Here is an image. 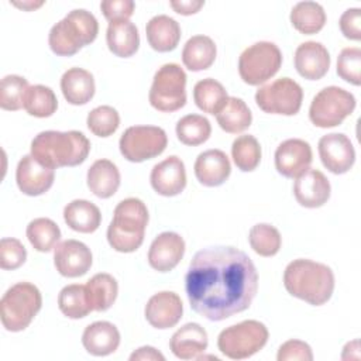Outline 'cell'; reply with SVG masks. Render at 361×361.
Returning a JSON list of instances; mask_svg holds the SVG:
<instances>
[{
    "mask_svg": "<svg viewBox=\"0 0 361 361\" xmlns=\"http://www.w3.org/2000/svg\"><path fill=\"white\" fill-rule=\"evenodd\" d=\"M30 87L25 78L7 75L0 83V107L8 111H17L24 107V96Z\"/></svg>",
    "mask_w": 361,
    "mask_h": 361,
    "instance_id": "41",
    "label": "cell"
},
{
    "mask_svg": "<svg viewBox=\"0 0 361 361\" xmlns=\"http://www.w3.org/2000/svg\"><path fill=\"white\" fill-rule=\"evenodd\" d=\"M90 248L78 240H65L54 248V265L56 271L66 278H78L85 275L92 267Z\"/></svg>",
    "mask_w": 361,
    "mask_h": 361,
    "instance_id": "14",
    "label": "cell"
},
{
    "mask_svg": "<svg viewBox=\"0 0 361 361\" xmlns=\"http://www.w3.org/2000/svg\"><path fill=\"white\" fill-rule=\"evenodd\" d=\"M169 6L182 16H190L197 13L203 6L204 1L202 0H173L169 3Z\"/></svg>",
    "mask_w": 361,
    "mask_h": 361,
    "instance_id": "48",
    "label": "cell"
},
{
    "mask_svg": "<svg viewBox=\"0 0 361 361\" xmlns=\"http://www.w3.org/2000/svg\"><path fill=\"white\" fill-rule=\"evenodd\" d=\"M55 179V169L39 164L31 154L24 155L16 169L18 189L27 196H39L51 189Z\"/></svg>",
    "mask_w": 361,
    "mask_h": 361,
    "instance_id": "16",
    "label": "cell"
},
{
    "mask_svg": "<svg viewBox=\"0 0 361 361\" xmlns=\"http://www.w3.org/2000/svg\"><path fill=\"white\" fill-rule=\"evenodd\" d=\"M58 307L63 316L69 319H82L93 312L86 286L79 283L66 285L58 295Z\"/></svg>",
    "mask_w": 361,
    "mask_h": 361,
    "instance_id": "35",
    "label": "cell"
},
{
    "mask_svg": "<svg viewBox=\"0 0 361 361\" xmlns=\"http://www.w3.org/2000/svg\"><path fill=\"white\" fill-rule=\"evenodd\" d=\"M65 223L78 233H93L102 223V213L99 207L85 199H75L63 209Z\"/></svg>",
    "mask_w": 361,
    "mask_h": 361,
    "instance_id": "29",
    "label": "cell"
},
{
    "mask_svg": "<svg viewBox=\"0 0 361 361\" xmlns=\"http://www.w3.org/2000/svg\"><path fill=\"white\" fill-rule=\"evenodd\" d=\"M217 55V48L214 41L207 35H193L190 37L182 49V62L192 71L199 72L209 69Z\"/></svg>",
    "mask_w": 361,
    "mask_h": 361,
    "instance_id": "30",
    "label": "cell"
},
{
    "mask_svg": "<svg viewBox=\"0 0 361 361\" xmlns=\"http://www.w3.org/2000/svg\"><path fill=\"white\" fill-rule=\"evenodd\" d=\"M97 32L99 23L96 17L85 8H76L52 25L48 44L55 55L72 56L85 45L92 44Z\"/></svg>",
    "mask_w": 361,
    "mask_h": 361,
    "instance_id": "5",
    "label": "cell"
},
{
    "mask_svg": "<svg viewBox=\"0 0 361 361\" xmlns=\"http://www.w3.org/2000/svg\"><path fill=\"white\" fill-rule=\"evenodd\" d=\"M290 23L305 35L319 32L326 24V11L316 1H299L290 11Z\"/></svg>",
    "mask_w": 361,
    "mask_h": 361,
    "instance_id": "33",
    "label": "cell"
},
{
    "mask_svg": "<svg viewBox=\"0 0 361 361\" xmlns=\"http://www.w3.org/2000/svg\"><path fill=\"white\" fill-rule=\"evenodd\" d=\"M337 75L354 85H361V49L357 47H347L341 49L337 58Z\"/></svg>",
    "mask_w": 361,
    "mask_h": 361,
    "instance_id": "43",
    "label": "cell"
},
{
    "mask_svg": "<svg viewBox=\"0 0 361 361\" xmlns=\"http://www.w3.org/2000/svg\"><path fill=\"white\" fill-rule=\"evenodd\" d=\"M27 259V250L23 243L13 237H4L0 241V268L17 269Z\"/></svg>",
    "mask_w": 361,
    "mask_h": 361,
    "instance_id": "44",
    "label": "cell"
},
{
    "mask_svg": "<svg viewBox=\"0 0 361 361\" xmlns=\"http://www.w3.org/2000/svg\"><path fill=\"white\" fill-rule=\"evenodd\" d=\"M86 180L87 188L94 196L109 199L117 192L121 176L118 168L110 159H97L87 169Z\"/></svg>",
    "mask_w": 361,
    "mask_h": 361,
    "instance_id": "27",
    "label": "cell"
},
{
    "mask_svg": "<svg viewBox=\"0 0 361 361\" xmlns=\"http://www.w3.org/2000/svg\"><path fill=\"white\" fill-rule=\"evenodd\" d=\"M87 128L97 137L106 138L113 135L120 126L118 111L111 106H97L87 114Z\"/></svg>",
    "mask_w": 361,
    "mask_h": 361,
    "instance_id": "42",
    "label": "cell"
},
{
    "mask_svg": "<svg viewBox=\"0 0 361 361\" xmlns=\"http://www.w3.org/2000/svg\"><path fill=\"white\" fill-rule=\"evenodd\" d=\"M61 90L68 103L86 104L94 96V78L83 68H71L61 78Z\"/></svg>",
    "mask_w": 361,
    "mask_h": 361,
    "instance_id": "25",
    "label": "cell"
},
{
    "mask_svg": "<svg viewBox=\"0 0 361 361\" xmlns=\"http://www.w3.org/2000/svg\"><path fill=\"white\" fill-rule=\"evenodd\" d=\"M295 179L293 196L300 206L316 209L329 200L331 186L326 175L319 169L309 168Z\"/></svg>",
    "mask_w": 361,
    "mask_h": 361,
    "instance_id": "20",
    "label": "cell"
},
{
    "mask_svg": "<svg viewBox=\"0 0 361 361\" xmlns=\"http://www.w3.org/2000/svg\"><path fill=\"white\" fill-rule=\"evenodd\" d=\"M149 182L152 189L161 196L171 197L179 195L186 186L183 161L176 155H171L158 162L151 171Z\"/></svg>",
    "mask_w": 361,
    "mask_h": 361,
    "instance_id": "19",
    "label": "cell"
},
{
    "mask_svg": "<svg viewBox=\"0 0 361 361\" xmlns=\"http://www.w3.org/2000/svg\"><path fill=\"white\" fill-rule=\"evenodd\" d=\"M231 157L240 171L251 172L259 165L261 145L254 135H240L233 141Z\"/></svg>",
    "mask_w": 361,
    "mask_h": 361,
    "instance_id": "39",
    "label": "cell"
},
{
    "mask_svg": "<svg viewBox=\"0 0 361 361\" xmlns=\"http://www.w3.org/2000/svg\"><path fill=\"white\" fill-rule=\"evenodd\" d=\"M90 152V141L76 130L41 131L31 141V155L42 165L56 169L76 166L86 161Z\"/></svg>",
    "mask_w": 361,
    "mask_h": 361,
    "instance_id": "2",
    "label": "cell"
},
{
    "mask_svg": "<svg viewBox=\"0 0 361 361\" xmlns=\"http://www.w3.org/2000/svg\"><path fill=\"white\" fill-rule=\"evenodd\" d=\"M209 344L207 333L199 323H186L171 337L169 347L179 360H196L206 351Z\"/></svg>",
    "mask_w": 361,
    "mask_h": 361,
    "instance_id": "23",
    "label": "cell"
},
{
    "mask_svg": "<svg viewBox=\"0 0 361 361\" xmlns=\"http://www.w3.org/2000/svg\"><path fill=\"white\" fill-rule=\"evenodd\" d=\"M282 65V52L274 42L259 41L245 48L238 58V73L244 83L259 86L271 79Z\"/></svg>",
    "mask_w": 361,
    "mask_h": 361,
    "instance_id": "9",
    "label": "cell"
},
{
    "mask_svg": "<svg viewBox=\"0 0 361 361\" xmlns=\"http://www.w3.org/2000/svg\"><path fill=\"white\" fill-rule=\"evenodd\" d=\"M355 109V97L338 86L322 89L309 107L310 121L320 128H330L341 124Z\"/></svg>",
    "mask_w": 361,
    "mask_h": 361,
    "instance_id": "10",
    "label": "cell"
},
{
    "mask_svg": "<svg viewBox=\"0 0 361 361\" xmlns=\"http://www.w3.org/2000/svg\"><path fill=\"white\" fill-rule=\"evenodd\" d=\"M106 41L110 52L116 56L130 58L140 47L138 28L130 20L111 21L106 31Z\"/></svg>",
    "mask_w": 361,
    "mask_h": 361,
    "instance_id": "28",
    "label": "cell"
},
{
    "mask_svg": "<svg viewBox=\"0 0 361 361\" xmlns=\"http://www.w3.org/2000/svg\"><path fill=\"white\" fill-rule=\"evenodd\" d=\"M165 357L154 347L144 345L131 353L130 361H164Z\"/></svg>",
    "mask_w": 361,
    "mask_h": 361,
    "instance_id": "49",
    "label": "cell"
},
{
    "mask_svg": "<svg viewBox=\"0 0 361 361\" xmlns=\"http://www.w3.org/2000/svg\"><path fill=\"white\" fill-rule=\"evenodd\" d=\"M251 248L261 257H274L282 245V237L276 227L268 223H258L248 233Z\"/></svg>",
    "mask_w": 361,
    "mask_h": 361,
    "instance_id": "40",
    "label": "cell"
},
{
    "mask_svg": "<svg viewBox=\"0 0 361 361\" xmlns=\"http://www.w3.org/2000/svg\"><path fill=\"white\" fill-rule=\"evenodd\" d=\"M283 285L292 296L309 305L322 306L333 295L334 274L326 264L298 258L286 265Z\"/></svg>",
    "mask_w": 361,
    "mask_h": 361,
    "instance_id": "3",
    "label": "cell"
},
{
    "mask_svg": "<svg viewBox=\"0 0 361 361\" xmlns=\"http://www.w3.org/2000/svg\"><path fill=\"white\" fill-rule=\"evenodd\" d=\"M168 145L166 133L157 126H133L120 137L121 155L130 162H142L161 155Z\"/></svg>",
    "mask_w": 361,
    "mask_h": 361,
    "instance_id": "11",
    "label": "cell"
},
{
    "mask_svg": "<svg viewBox=\"0 0 361 361\" xmlns=\"http://www.w3.org/2000/svg\"><path fill=\"white\" fill-rule=\"evenodd\" d=\"M341 34L353 41L361 39V10L358 7L347 8L338 20Z\"/></svg>",
    "mask_w": 361,
    "mask_h": 361,
    "instance_id": "47",
    "label": "cell"
},
{
    "mask_svg": "<svg viewBox=\"0 0 361 361\" xmlns=\"http://www.w3.org/2000/svg\"><path fill=\"white\" fill-rule=\"evenodd\" d=\"M313 159L312 147L300 138H289L281 142L275 151V168L285 178H298L310 168Z\"/></svg>",
    "mask_w": 361,
    "mask_h": 361,
    "instance_id": "15",
    "label": "cell"
},
{
    "mask_svg": "<svg viewBox=\"0 0 361 361\" xmlns=\"http://www.w3.org/2000/svg\"><path fill=\"white\" fill-rule=\"evenodd\" d=\"M176 137L178 140L190 147L200 145L206 142L212 134L210 121L200 114L183 116L176 123Z\"/></svg>",
    "mask_w": 361,
    "mask_h": 361,
    "instance_id": "38",
    "label": "cell"
},
{
    "mask_svg": "<svg viewBox=\"0 0 361 361\" xmlns=\"http://www.w3.org/2000/svg\"><path fill=\"white\" fill-rule=\"evenodd\" d=\"M100 10L109 23L128 20L135 10V3L133 0H104L100 3Z\"/></svg>",
    "mask_w": 361,
    "mask_h": 361,
    "instance_id": "46",
    "label": "cell"
},
{
    "mask_svg": "<svg viewBox=\"0 0 361 361\" xmlns=\"http://www.w3.org/2000/svg\"><path fill=\"white\" fill-rule=\"evenodd\" d=\"M183 305L175 292L162 290L152 295L144 309L147 322L159 330L176 326L182 317Z\"/></svg>",
    "mask_w": 361,
    "mask_h": 361,
    "instance_id": "17",
    "label": "cell"
},
{
    "mask_svg": "<svg viewBox=\"0 0 361 361\" xmlns=\"http://www.w3.org/2000/svg\"><path fill=\"white\" fill-rule=\"evenodd\" d=\"M303 102V90L290 78H281L261 86L255 93L257 106L269 114L295 116Z\"/></svg>",
    "mask_w": 361,
    "mask_h": 361,
    "instance_id": "12",
    "label": "cell"
},
{
    "mask_svg": "<svg viewBox=\"0 0 361 361\" xmlns=\"http://www.w3.org/2000/svg\"><path fill=\"white\" fill-rule=\"evenodd\" d=\"M319 157L324 168L331 173L348 172L355 162V149L345 134L331 133L319 140Z\"/></svg>",
    "mask_w": 361,
    "mask_h": 361,
    "instance_id": "13",
    "label": "cell"
},
{
    "mask_svg": "<svg viewBox=\"0 0 361 361\" xmlns=\"http://www.w3.org/2000/svg\"><path fill=\"white\" fill-rule=\"evenodd\" d=\"M190 307L200 316L221 322L252 303L258 274L251 258L234 247H209L197 251L185 276Z\"/></svg>",
    "mask_w": 361,
    "mask_h": 361,
    "instance_id": "1",
    "label": "cell"
},
{
    "mask_svg": "<svg viewBox=\"0 0 361 361\" xmlns=\"http://www.w3.org/2000/svg\"><path fill=\"white\" fill-rule=\"evenodd\" d=\"M227 99L224 86L212 78L199 80L193 87V100L203 113L217 114Z\"/></svg>",
    "mask_w": 361,
    "mask_h": 361,
    "instance_id": "34",
    "label": "cell"
},
{
    "mask_svg": "<svg viewBox=\"0 0 361 361\" xmlns=\"http://www.w3.org/2000/svg\"><path fill=\"white\" fill-rule=\"evenodd\" d=\"M145 34L152 49L158 52H169L179 44L180 25L172 17L159 14L147 23Z\"/></svg>",
    "mask_w": 361,
    "mask_h": 361,
    "instance_id": "26",
    "label": "cell"
},
{
    "mask_svg": "<svg viewBox=\"0 0 361 361\" xmlns=\"http://www.w3.org/2000/svg\"><path fill=\"white\" fill-rule=\"evenodd\" d=\"M268 329L258 320H244L233 324L217 337V347L231 360H244L257 354L268 341Z\"/></svg>",
    "mask_w": 361,
    "mask_h": 361,
    "instance_id": "7",
    "label": "cell"
},
{
    "mask_svg": "<svg viewBox=\"0 0 361 361\" xmlns=\"http://www.w3.org/2000/svg\"><path fill=\"white\" fill-rule=\"evenodd\" d=\"M185 241L173 231L158 234L148 250V264L158 272L172 271L183 258Z\"/></svg>",
    "mask_w": 361,
    "mask_h": 361,
    "instance_id": "18",
    "label": "cell"
},
{
    "mask_svg": "<svg viewBox=\"0 0 361 361\" xmlns=\"http://www.w3.org/2000/svg\"><path fill=\"white\" fill-rule=\"evenodd\" d=\"M293 62L298 73L302 78L319 80L329 72L330 54L323 44L306 41L296 48Z\"/></svg>",
    "mask_w": 361,
    "mask_h": 361,
    "instance_id": "21",
    "label": "cell"
},
{
    "mask_svg": "<svg viewBox=\"0 0 361 361\" xmlns=\"http://www.w3.org/2000/svg\"><path fill=\"white\" fill-rule=\"evenodd\" d=\"M30 244L39 252H49L61 238L58 224L48 217H38L28 223L25 230Z\"/></svg>",
    "mask_w": 361,
    "mask_h": 361,
    "instance_id": "36",
    "label": "cell"
},
{
    "mask_svg": "<svg viewBox=\"0 0 361 361\" xmlns=\"http://www.w3.org/2000/svg\"><path fill=\"white\" fill-rule=\"evenodd\" d=\"M39 289L30 282H17L6 290L0 300V319L7 331H23L41 310Z\"/></svg>",
    "mask_w": 361,
    "mask_h": 361,
    "instance_id": "6",
    "label": "cell"
},
{
    "mask_svg": "<svg viewBox=\"0 0 361 361\" xmlns=\"http://www.w3.org/2000/svg\"><path fill=\"white\" fill-rule=\"evenodd\" d=\"M82 344L89 354L104 357L113 354L118 348L120 331L113 323L99 320L83 330Z\"/></svg>",
    "mask_w": 361,
    "mask_h": 361,
    "instance_id": "24",
    "label": "cell"
},
{
    "mask_svg": "<svg viewBox=\"0 0 361 361\" xmlns=\"http://www.w3.org/2000/svg\"><path fill=\"white\" fill-rule=\"evenodd\" d=\"M113 220L107 228V241L118 252H133L144 241L148 224V209L138 197L121 200L113 213Z\"/></svg>",
    "mask_w": 361,
    "mask_h": 361,
    "instance_id": "4",
    "label": "cell"
},
{
    "mask_svg": "<svg viewBox=\"0 0 361 361\" xmlns=\"http://www.w3.org/2000/svg\"><path fill=\"white\" fill-rule=\"evenodd\" d=\"M86 292L94 312H104L111 307L118 293V283L110 274H96L86 282Z\"/></svg>",
    "mask_w": 361,
    "mask_h": 361,
    "instance_id": "32",
    "label": "cell"
},
{
    "mask_svg": "<svg viewBox=\"0 0 361 361\" xmlns=\"http://www.w3.org/2000/svg\"><path fill=\"white\" fill-rule=\"evenodd\" d=\"M24 109L30 116L45 118L58 109V99L54 90L44 85H32L24 96Z\"/></svg>",
    "mask_w": 361,
    "mask_h": 361,
    "instance_id": "37",
    "label": "cell"
},
{
    "mask_svg": "<svg viewBox=\"0 0 361 361\" xmlns=\"http://www.w3.org/2000/svg\"><path fill=\"white\" fill-rule=\"evenodd\" d=\"M16 7H20V8H23V10H34V8H37V7H41L42 4H44V1H38V3H34V1H23V3H17V1H14L13 3Z\"/></svg>",
    "mask_w": 361,
    "mask_h": 361,
    "instance_id": "50",
    "label": "cell"
},
{
    "mask_svg": "<svg viewBox=\"0 0 361 361\" xmlns=\"http://www.w3.org/2000/svg\"><path fill=\"white\" fill-rule=\"evenodd\" d=\"M216 120L223 131L228 134H240L251 126L252 114L243 99L231 96L216 114Z\"/></svg>",
    "mask_w": 361,
    "mask_h": 361,
    "instance_id": "31",
    "label": "cell"
},
{
    "mask_svg": "<svg viewBox=\"0 0 361 361\" xmlns=\"http://www.w3.org/2000/svg\"><path fill=\"white\" fill-rule=\"evenodd\" d=\"M278 361H312L313 353L307 343L302 340H288L285 341L276 354Z\"/></svg>",
    "mask_w": 361,
    "mask_h": 361,
    "instance_id": "45",
    "label": "cell"
},
{
    "mask_svg": "<svg viewBox=\"0 0 361 361\" xmlns=\"http://www.w3.org/2000/svg\"><path fill=\"white\" fill-rule=\"evenodd\" d=\"M149 104L162 113H172L186 103V73L178 63H165L154 75L148 94Z\"/></svg>",
    "mask_w": 361,
    "mask_h": 361,
    "instance_id": "8",
    "label": "cell"
},
{
    "mask_svg": "<svg viewBox=\"0 0 361 361\" xmlns=\"http://www.w3.org/2000/svg\"><path fill=\"white\" fill-rule=\"evenodd\" d=\"M231 173V164L221 149H207L197 155L195 161L196 179L207 188L223 185Z\"/></svg>",
    "mask_w": 361,
    "mask_h": 361,
    "instance_id": "22",
    "label": "cell"
}]
</instances>
